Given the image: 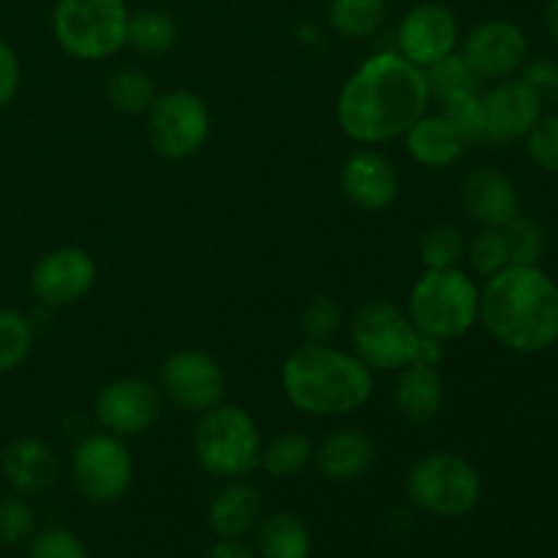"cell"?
I'll use <instances>...</instances> for the list:
<instances>
[{
    "label": "cell",
    "mask_w": 558,
    "mask_h": 558,
    "mask_svg": "<svg viewBox=\"0 0 558 558\" xmlns=\"http://www.w3.org/2000/svg\"><path fill=\"white\" fill-rule=\"evenodd\" d=\"M387 11V0H330L327 22L341 38L365 41L385 27Z\"/></svg>",
    "instance_id": "obj_25"
},
{
    "label": "cell",
    "mask_w": 558,
    "mask_h": 558,
    "mask_svg": "<svg viewBox=\"0 0 558 558\" xmlns=\"http://www.w3.org/2000/svg\"><path fill=\"white\" fill-rule=\"evenodd\" d=\"M314 463L330 483H354L374 469L376 445L365 430L336 428L316 447Z\"/></svg>",
    "instance_id": "obj_21"
},
{
    "label": "cell",
    "mask_w": 558,
    "mask_h": 558,
    "mask_svg": "<svg viewBox=\"0 0 558 558\" xmlns=\"http://www.w3.org/2000/svg\"><path fill=\"white\" fill-rule=\"evenodd\" d=\"M129 16L125 0H58L52 38L69 58L98 63L125 49Z\"/></svg>",
    "instance_id": "obj_7"
},
{
    "label": "cell",
    "mask_w": 558,
    "mask_h": 558,
    "mask_svg": "<svg viewBox=\"0 0 558 558\" xmlns=\"http://www.w3.org/2000/svg\"><path fill=\"white\" fill-rule=\"evenodd\" d=\"M407 153L414 163L425 169H447L461 161L466 142L458 136V131L447 123L445 114L425 112L412 129L403 134Z\"/></svg>",
    "instance_id": "obj_23"
},
{
    "label": "cell",
    "mask_w": 558,
    "mask_h": 558,
    "mask_svg": "<svg viewBox=\"0 0 558 558\" xmlns=\"http://www.w3.org/2000/svg\"><path fill=\"white\" fill-rule=\"evenodd\" d=\"M545 27H548L550 38L558 44V0H550L545 9Z\"/></svg>",
    "instance_id": "obj_42"
},
{
    "label": "cell",
    "mask_w": 558,
    "mask_h": 558,
    "mask_svg": "<svg viewBox=\"0 0 558 558\" xmlns=\"http://www.w3.org/2000/svg\"><path fill=\"white\" fill-rule=\"evenodd\" d=\"M343 322H347V314H343L341 303L330 294H319L300 314V330H303L305 341L332 343V338L341 332Z\"/></svg>",
    "instance_id": "obj_32"
},
{
    "label": "cell",
    "mask_w": 558,
    "mask_h": 558,
    "mask_svg": "<svg viewBox=\"0 0 558 558\" xmlns=\"http://www.w3.org/2000/svg\"><path fill=\"white\" fill-rule=\"evenodd\" d=\"M441 114L447 118V123L458 131L466 145L472 142L488 140V125H485V107L483 98L477 93H466V96L450 98V101L441 104Z\"/></svg>",
    "instance_id": "obj_35"
},
{
    "label": "cell",
    "mask_w": 558,
    "mask_h": 558,
    "mask_svg": "<svg viewBox=\"0 0 558 558\" xmlns=\"http://www.w3.org/2000/svg\"><path fill=\"white\" fill-rule=\"evenodd\" d=\"M5 485L20 496H41L58 483L60 461L49 441L38 436H20L11 441L0 458Z\"/></svg>",
    "instance_id": "obj_19"
},
{
    "label": "cell",
    "mask_w": 558,
    "mask_h": 558,
    "mask_svg": "<svg viewBox=\"0 0 558 558\" xmlns=\"http://www.w3.org/2000/svg\"><path fill=\"white\" fill-rule=\"evenodd\" d=\"M430 104L425 71L387 49L371 54L343 82L336 120L343 134L363 147L385 145L407 134Z\"/></svg>",
    "instance_id": "obj_1"
},
{
    "label": "cell",
    "mask_w": 558,
    "mask_h": 558,
    "mask_svg": "<svg viewBox=\"0 0 558 558\" xmlns=\"http://www.w3.org/2000/svg\"><path fill=\"white\" fill-rule=\"evenodd\" d=\"M526 153L539 169L558 174V112L543 114L526 136Z\"/></svg>",
    "instance_id": "obj_38"
},
{
    "label": "cell",
    "mask_w": 558,
    "mask_h": 558,
    "mask_svg": "<svg viewBox=\"0 0 558 558\" xmlns=\"http://www.w3.org/2000/svg\"><path fill=\"white\" fill-rule=\"evenodd\" d=\"M349 341L371 371H401L417 360L423 336L396 303L368 300L349 319Z\"/></svg>",
    "instance_id": "obj_8"
},
{
    "label": "cell",
    "mask_w": 558,
    "mask_h": 558,
    "mask_svg": "<svg viewBox=\"0 0 558 558\" xmlns=\"http://www.w3.org/2000/svg\"><path fill=\"white\" fill-rule=\"evenodd\" d=\"M98 265L85 248L63 245L33 265L31 292L44 308H69L90 294L96 287Z\"/></svg>",
    "instance_id": "obj_14"
},
{
    "label": "cell",
    "mask_w": 558,
    "mask_h": 558,
    "mask_svg": "<svg viewBox=\"0 0 558 558\" xmlns=\"http://www.w3.org/2000/svg\"><path fill=\"white\" fill-rule=\"evenodd\" d=\"M265 518V496L245 480H227L207 505V526L218 539H243Z\"/></svg>",
    "instance_id": "obj_20"
},
{
    "label": "cell",
    "mask_w": 558,
    "mask_h": 558,
    "mask_svg": "<svg viewBox=\"0 0 558 558\" xmlns=\"http://www.w3.org/2000/svg\"><path fill=\"white\" fill-rule=\"evenodd\" d=\"M22 82V65L16 58L14 47L5 38H0V109L9 107L20 93Z\"/></svg>",
    "instance_id": "obj_40"
},
{
    "label": "cell",
    "mask_w": 558,
    "mask_h": 558,
    "mask_svg": "<svg viewBox=\"0 0 558 558\" xmlns=\"http://www.w3.org/2000/svg\"><path fill=\"white\" fill-rule=\"evenodd\" d=\"M407 314L420 336L458 341L480 322V287L458 267L423 270L409 292Z\"/></svg>",
    "instance_id": "obj_4"
},
{
    "label": "cell",
    "mask_w": 558,
    "mask_h": 558,
    "mask_svg": "<svg viewBox=\"0 0 558 558\" xmlns=\"http://www.w3.org/2000/svg\"><path fill=\"white\" fill-rule=\"evenodd\" d=\"M425 80H428L430 98H439L441 104L450 98L466 96V93H477L480 76L474 74L472 65L463 60L461 52H452L447 58L436 60L434 65L425 69Z\"/></svg>",
    "instance_id": "obj_30"
},
{
    "label": "cell",
    "mask_w": 558,
    "mask_h": 558,
    "mask_svg": "<svg viewBox=\"0 0 558 558\" xmlns=\"http://www.w3.org/2000/svg\"><path fill=\"white\" fill-rule=\"evenodd\" d=\"M36 534V510L27 496L3 494L0 496V548H14L27 543Z\"/></svg>",
    "instance_id": "obj_33"
},
{
    "label": "cell",
    "mask_w": 558,
    "mask_h": 558,
    "mask_svg": "<svg viewBox=\"0 0 558 558\" xmlns=\"http://www.w3.org/2000/svg\"><path fill=\"white\" fill-rule=\"evenodd\" d=\"M158 390L183 412L205 414L223 403L227 374L213 354L202 349H178L158 371Z\"/></svg>",
    "instance_id": "obj_11"
},
{
    "label": "cell",
    "mask_w": 558,
    "mask_h": 558,
    "mask_svg": "<svg viewBox=\"0 0 558 558\" xmlns=\"http://www.w3.org/2000/svg\"><path fill=\"white\" fill-rule=\"evenodd\" d=\"M463 256H466V238L452 223H434L420 238V262L425 270L458 267Z\"/></svg>",
    "instance_id": "obj_31"
},
{
    "label": "cell",
    "mask_w": 558,
    "mask_h": 558,
    "mask_svg": "<svg viewBox=\"0 0 558 558\" xmlns=\"http://www.w3.org/2000/svg\"><path fill=\"white\" fill-rule=\"evenodd\" d=\"M71 483L76 494L98 507L118 505L134 485V458L125 439L107 434H90L71 452Z\"/></svg>",
    "instance_id": "obj_9"
},
{
    "label": "cell",
    "mask_w": 558,
    "mask_h": 558,
    "mask_svg": "<svg viewBox=\"0 0 558 558\" xmlns=\"http://www.w3.org/2000/svg\"><path fill=\"white\" fill-rule=\"evenodd\" d=\"M161 409L163 396L156 385L142 376H120L96 392L93 417L107 434L131 439L150 430L161 417Z\"/></svg>",
    "instance_id": "obj_12"
},
{
    "label": "cell",
    "mask_w": 558,
    "mask_h": 558,
    "mask_svg": "<svg viewBox=\"0 0 558 558\" xmlns=\"http://www.w3.org/2000/svg\"><path fill=\"white\" fill-rule=\"evenodd\" d=\"M466 259L477 276L490 278L510 267V248L501 229H480L466 243Z\"/></svg>",
    "instance_id": "obj_34"
},
{
    "label": "cell",
    "mask_w": 558,
    "mask_h": 558,
    "mask_svg": "<svg viewBox=\"0 0 558 558\" xmlns=\"http://www.w3.org/2000/svg\"><path fill=\"white\" fill-rule=\"evenodd\" d=\"M480 322L507 352H548L558 343L556 281L539 265L505 267L480 289Z\"/></svg>",
    "instance_id": "obj_2"
},
{
    "label": "cell",
    "mask_w": 558,
    "mask_h": 558,
    "mask_svg": "<svg viewBox=\"0 0 558 558\" xmlns=\"http://www.w3.org/2000/svg\"><path fill=\"white\" fill-rule=\"evenodd\" d=\"M213 118L205 98L191 90L158 93L147 109V140L167 161H185L196 156L210 140Z\"/></svg>",
    "instance_id": "obj_10"
},
{
    "label": "cell",
    "mask_w": 558,
    "mask_h": 558,
    "mask_svg": "<svg viewBox=\"0 0 558 558\" xmlns=\"http://www.w3.org/2000/svg\"><path fill=\"white\" fill-rule=\"evenodd\" d=\"M314 452L316 447L308 436L300 430H283V434L272 436L267 445H262L259 466L278 480L298 477L314 463Z\"/></svg>",
    "instance_id": "obj_26"
},
{
    "label": "cell",
    "mask_w": 558,
    "mask_h": 558,
    "mask_svg": "<svg viewBox=\"0 0 558 558\" xmlns=\"http://www.w3.org/2000/svg\"><path fill=\"white\" fill-rule=\"evenodd\" d=\"M461 54L480 80L501 82L529 60V38L512 20H485L466 33Z\"/></svg>",
    "instance_id": "obj_15"
},
{
    "label": "cell",
    "mask_w": 558,
    "mask_h": 558,
    "mask_svg": "<svg viewBox=\"0 0 558 558\" xmlns=\"http://www.w3.org/2000/svg\"><path fill=\"white\" fill-rule=\"evenodd\" d=\"M156 96V82L142 69H118L107 80V101L120 114H147Z\"/></svg>",
    "instance_id": "obj_28"
},
{
    "label": "cell",
    "mask_w": 558,
    "mask_h": 558,
    "mask_svg": "<svg viewBox=\"0 0 558 558\" xmlns=\"http://www.w3.org/2000/svg\"><path fill=\"white\" fill-rule=\"evenodd\" d=\"M485 125L490 142H518L526 140L529 131L543 118V104L521 80H501L485 93Z\"/></svg>",
    "instance_id": "obj_18"
},
{
    "label": "cell",
    "mask_w": 558,
    "mask_h": 558,
    "mask_svg": "<svg viewBox=\"0 0 558 558\" xmlns=\"http://www.w3.org/2000/svg\"><path fill=\"white\" fill-rule=\"evenodd\" d=\"M36 343V327L25 314L0 308V374H11L31 357Z\"/></svg>",
    "instance_id": "obj_29"
},
{
    "label": "cell",
    "mask_w": 558,
    "mask_h": 558,
    "mask_svg": "<svg viewBox=\"0 0 558 558\" xmlns=\"http://www.w3.org/2000/svg\"><path fill=\"white\" fill-rule=\"evenodd\" d=\"M518 80L534 93L543 107H554L558 104V63L550 58H534L521 65V76Z\"/></svg>",
    "instance_id": "obj_39"
},
{
    "label": "cell",
    "mask_w": 558,
    "mask_h": 558,
    "mask_svg": "<svg viewBox=\"0 0 558 558\" xmlns=\"http://www.w3.org/2000/svg\"><path fill=\"white\" fill-rule=\"evenodd\" d=\"M461 44V31L450 5L423 0L401 16L396 27V52L409 63L428 69L452 54Z\"/></svg>",
    "instance_id": "obj_13"
},
{
    "label": "cell",
    "mask_w": 558,
    "mask_h": 558,
    "mask_svg": "<svg viewBox=\"0 0 558 558\" xmlns=\"http://www.w3.org/2000/svg\"><path fill=\"white\" fill-rule=\"evenodd\" d=\"M461 205L483 229H505L521 213L515 183L496 167L472 169L463 178Z\"/></svg>",
    "instance_id": "obj_17"
},
{
    "label": "cell",
    "mask_w": 558,
    "mask_h": 558,
    "mask_svg": "<svg viewBox=\"0 0 558 558\" xmlns=\"http://www.w3.org/2000/svg\"><path fill=\"white\" fill-rule=\"evenodd\" d=\"M256 554L259 558H311L314 537L298 515L272 512L256 526Z\"/></svg>",
    "instance_id": "obj_24"
},
{
    "label": "cell",
    "mask_w": 558,
    "mask_h": 558,
    "mask_svg": "<svg viewBox=\"0 0 558 558\" xmlns=\"http://www.w3.org/2000/svg\"><path fill=\"white\" fill-rule=\"evenodd\" d=\"M287 401L308 417H347L374 396V371L332 343H300L281 365Z\"/></svg>",
    "instance_id": "obj_3"
},
{
    "label": "cell",
    "mask_w": 558,
    "mask_h": 558,
    "mask_svg": "<svg viewBox=\"0 0 558 558\" xmlns=\"http://www.w3.org/2000/svg\"><path fill=\"white\" fill-rule=\"evenodd\" d=\"M191 447L202 472L218 480H245L262 461L259 425L234 403H218L199 414Z\"/></svg>",
    "instance_id": "obj_5"
},
{
    "label": "cell",
    "mask_w": 558,
    "mask_h": 558,
    "mask_svg": "<svg viewBox=\"0 0 558 558\" xmlns=\"http://www.w3.org/2000/svg\"><path fill=\"white\" fill-rule=\"evenodd\" d=\"M178 44V25L172 16L161 9H142L129 16L125 31V47L140 54H167Z\"/></svg>",
    "instance_id": "obj_27"
},
{
    "label": "cell",
    "mask_w": 558,
    "mask_h": 558,
    "mask_svg": "<svg viewBox=\"0 0 558 558\" xmlns=\"http://www.w3.org/2000/svg\"><path fill=\"white\" fill-rule=\"evenodd\" d=\"M202 558H259L254 548L243 543V539H218L205 550Z\"/></svg>",
    "instance_id": "obj_41"
},
{
    "label": "cell",
    "mask_w": 558,
    "mask_h": 558,
    "mask_svg": "<svg viewBox=\"0 0 558 558\" xmlns=\"http://www.w3.org/2000/svg\"><path fill=\"white\" fill-rule=\"evenodd\" d=\"M25 558H93L90 548L71 529H41L27 539Z\"/></svg>",
    "instance_id": "obj_37"
},
{
    "label": "cell",
    "mask_w": 558,
    "mask_h": 558,
    "mask_svg": "<svg viewBox=\"0 0 558 558\" xmlns=\"http://www.w3.org/2000/svg\"><path fill=\"white\" fill-rule=\"evenodd\" d=\"M501 232H505L512 265H539L545 254V232L534 218L518 213Z\"/></svg>",
    "instance_id": "obj_36"
},
{
    "label": "cell",
    "mask_w": 558,
    "mask_h": 558,
    "mask_svg": "<svg viewBox=\"0 0 558 558\" xmlns=\"http://www.w3.org/2000/svg\"><path fill=\"white\" fill-rule=\"evenodd\" d=\"M343 196L365 213H381L396 205L401 180L396 163L374 147H360L349 153L341 167Z\"/></svg>",
    "instance_id": "obj_16"
},
{
    "label": "cell",
    "mask_w": 558,
    "mask_h": 558,
    "mask_svg": "<svg viewBox=\"0 0 558 558\" xmlns=\"http://www.w3.org/2000/svg\"><path fill=\"white\" fill-rule=\"evenodd\" d=\"M407 496L420 512L441 521H461L483 499V477L458 452L436 450L417 458L407 474Z\"/></svg>",
    "instance_id": "obj_6"
},
{
    "label": "cell",
    "mask_w": 558,
    "mask_h": 558,
    "mask_svg": "<svg viewBox=\"0 0 558 558\" xmlns=\"http://www.w3.org/2000/svg\"><path fill=\"white\" fill-rule=\"evenodd\" d=\"M398 414L409 423H430L445 407V379L436 365L412 363L398 371L392 392Z\"/></svg>",
    "instance_id": "obj_22"
}]
</instances>
